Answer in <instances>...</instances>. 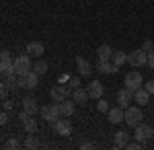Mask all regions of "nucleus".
<instances>
[{
  "label": "nucleus",
  "instance_id": "obj_1",
  "mask_svg": "<svg viewBox=\"0 0 154 150\" xmlns=\"http://www.w3.org/2000/svg\"><path fill=\"white\" fill-rule=\"evenodd\" d=\"M17 78H19V89H25V91H33V89H37V84H39V74H35L33 70L19 74Z\"/></svg>",
  "mask_w": 154,
  "mask_h": 150
},
{
  "label": "nucleus",
  "instance_id": "obj_2",
  "mask_svg": "<svg viewBox=\"0 0 154 150\" xmlns=\"http://www.w3.org/2000/svg\"><path fill=\"white\" fill-rule=\"evenodd\" d=\"M33 68V60L29 54H21L19 58L12 60V70H14V74L19 76V74H23V72H29V70Z\"/></svg>",
  "mask_w": 154,
  "mask_h": 150
},
{
  "label": "nucleus",
  "instance_id": "obj_3",
  "mask_svg": "<svg viewBox=\"0 0 154 150\" xmlns=\"http://www.w3.org/2000/svg\"><path fill=\"white\" fill-rule=\"evenodd\" d=\"M123 121H125L130 127H136L138 123H142V121H144L142 109H140V107H128V109H125V117H123Z\"/></svg>",
  "mask_w": 154,
  "mask_h": 150
},
{
  "label": "nucleus",
  "instance_id": "obj_4",
  "mask_svg": "<svg viewBox=\"0 0 154 150\" xmlns=\"http://www.w3.org/2000/svg\"><path fill=\"white\" fill-rule=\"evenodd\" d=\"M134 138L138 142H148V140L154 138V127L148 126V123H138L134 127Z\"/></svg>",
  "mask_w": 154,
  "mask_h": 150
},
{
  "label": "nucleus",
  "instance_id": "obj_5",
  "mask_svg": "<svg viewBox=\"0 0 154 150\" xmlns=\"http://www.w3.org/2000/svg\"><path fill=\"white\" fill-rule=\"evenodd\" d=\"M39 113H41V117L45 119V121H56L58 117H62L60 115V107H58V103H49V105H41L39 107Z\"/></svg>",
  "mask_w": 154,
  "mask_h": 150
},
{
  "label": "nucleus",
  "instance_id": "obj_6",
  "mask_svg": "<svg viewBox=\"0 0 154 150\" xmlns=\"http://www.w3.org/2000/svg\"><path fill=\"white\" fill-rule=\"evenodd\" d=\"M142 82H144L142 80V74H140V72H136V70H131V72L125 74V78H123V86L136 92L140 86H142Z\"/></svg>",
  "mask_w": 154,
  "mask_h": 150
},
{
  "label": "nucleus",
  "instance_id": "obj_7",
  "mask_svg": "<svg viewBox=\"0 0 154 150\" xmlns=\"http://www.w3.org/2000/svg\"><path fill=\"white\" fill-rule=\"evenodd\" d=\"M12 56L11 52H2L0 49V74L2 76H11V74H14V70H12Z\"/></svg>",
  "mask_w": 154,
  "mask_h": 150
},
{
  "label": "nucleus",
  "instance_id": "obj_8",
  "mask_svg": "<svg viewBox=\"0 0 154 150\" xmlns=\"http://www.w3.org/2000/svg\"><path fill=\"white\" fill-rule=\"evenodd\" d=\"M49 97L54 99V103H62L66 99H70V86H64V84H56L51 91H49Z\"/></svg>",
  "mask_w": 154,
  "mask_h": 150
},
{
  "label": "nucleus",
  "instance_id": "obj_9",
  "mask_svg": "<svg viewBox=\"0 0 154 150\" xmlns=\"http://www.w3.org/2000/svg\"><path fill=\"white\" fill-rule=\"evenodd\" d=\"M146 62H148V54H146L144 49H136V52L128 54V64H131L134 68H140Z\"/></svg>",
  "mask_w": 154,
  "mask_h": 150
},
{
  "label": "nucleus",
  "instance_id": "obj_10",
  "mask_svg": "<svg viewBox=\"0 0 154 150\" xmlns=\"http://www.w3.org/2000/svg\"><path fill=\"white\" fill-rule=\"evenodd\" d=\"M54 130H56V134H60V136H70L72 134V121L68 117H58L54 121Z\"/></svg>",
  "mask_w": 154,
  "mask_h": 150
},
{
  "label": "nucleus",
  "instance_id": "obj_11",
  "mask_svg": "<svg viewBox=\"0 0 154 150\" xmlns=\"http://www.w3.org/2000/svg\"><path fill=\"white\" fill-rule=\"evenodd\" d=\"M131 99H134V91H130V89H119L117 91V105L121 107V109H128L131 103Z\"/></svg>",
  "mask_w": 154,
  "mask_h": 150
},
{
  "label": "nucleus",
  "instance_id": "obj_12",
  "mask_svg": "<svg viewBox=\"0 0 154 150\" xmlns=\"http://www.w3.org/2000/svg\"><path fill=\"white\" fill-rule=\"evenodd\" d=\"M76 66H78V74L82 76V78H88L91 74H93V66H91V62L82 56H76Z\"/></svg>",
  "mask_w": 154,
  "mask_h": 150
},
{
  "label": "nucleus",
  "instance_id": "obj_13",
  "mask_svg": "<svg viewBox=\"0 0 154 150\" xmlns=\"http://www.w3.org/2000/svg\"><path fill=\"white\" fill-rule=\"evenodd\" d=\"M27 54H29L31 58H41V56L45 54V45H43L41 41H29V43H27Z\"/></svg>",
  "mask_w": 154,
  "mask_h": 150
},
{
  "label": "nucleus",
  "instance_id": "obj_14",
  "mask_svg": "<svg viewBox=\"0 0 154 150\" xmlns=\"http://www.w3.org/2000/svg\"><path fill=\"white\" fill-rule=\"evenodd\" d=\"M107 117H109V121H111V123H121V121H123V117H125V111H123L121 107H109Z\"/></svg>",
  "mask_w": 154,
  "mask_h": 150
},
{
  "label": "nucleus",
  "instance_id": "obj_15",
  "mask_svg": "<svg viewBox=\"0 0 154 150\" xmlns=\"http://www.w3.org/2000/svg\"><path fill=\"white\" fill-rule=\"evenodd\" d=\"M86 91H88V97H91V99H101L103 92H105V89H103V84H101L99 80H93L91 84H88Z\"/></svg>",
  "mask_w": 154,
  "mask_h": 150
},
{
  "label": "nucleus",
  "instance_id": "obj_16",
  "mask_svg": "<svg viewBox=\"0 0 154 150\" xmlns=\"http://www.w3.org/2000/svg\"><path fill=\"white\" fill-rule=\"evenodd\" d=\"M88 99H91V97H88V91H86V89H80V86H78V89L72 91V101L76 105H84Z\"/></svg>",
  "mask_w": 154,
  "mask_h": 150
},
{
  "label": "nucleus",
  "instance_id": "obj_17",
  "mask_svg": "<svg viewBox=\"0 0 154 150\" xmlns=\"http://www.w3.org/2000/svg\"><path fill=\"white\" fill-rule=\"evenodd\" d=\"M23 111L31 113V115H35L37 111H39V103H37L35 97H25L23 99Z\"/></svg>",
  "mask_w": 154,
  "mask_h": 150
},
{
  "label": "nucleus",
  "instance_id": "obj_18",
  "mask_svg": "<svg viewBox=\"0 0 154 150\" xmlns=\"http://www.w3.org/2000/svg\"><path fill=\"white\" fill-rule=\"evenodd\" d=\"M74 101H70V99H66V101H62V103H58V107H60V115L62 117H70V115H74Z\"/></svg>",
  "mask_w": 154,
  "mask_h": 150
},
{
  "label": "nucleus",
  "instance_id": "obj_19",
  "mask_svg": "<svg viewBox=\"0 0 154 150\" xmlns=\"http://www.w3.org/2000/svg\"><path fill=\"white\" fill-rule=\"evenodd\" d=\"M111 56H113V49H111V45L101 43V45L97 47V58H99V62H107V60H111Z\"/></svg>",
  "mask_w": 154,
  "mask_h": 150
},
{
  "label": "nucleus",
  "instance_id": "obj_20",
  "mask_svg": "<svg viewBox=\"0 0 154 150\" xmlns=\"http://www.w3.org/2000/svg\"><path fill=\"white\" fill-rule=\"evenodd\" d=\"M117 72H119V66H115L111 60L99 62V74H117Z\"/></svg>",
  "mask_w": 154,
  "mask_h": 150
},
{
  "label": "nucleus",
  "instance_id": "obj_21",
  "mask_svg": "<svg viewBox=\"0 0 154 150\" xmlns=\"http://www.w3.org/2000/svg\"><path fill=\"white\" fill-rule=\"evenodd\" d=\"M134 99H136V103L140 105V107H144V105H148V101H150V92L140 86L138 91L134 92Z\"/></svg>",
  "mask_w": 154,
  "mask_h": 150
},
{
  "label": "nucleus",
  "instance_id": "obj_22",
  "mask_svg": "<svg viewBox=\"0 0 154 150\" xmlns=\"http://www.w3.org/2000/svg\"><path fill=\"white\" fill-rule=\"evenodd\" d=\"M128 140H130V134H128L125 130H121V132L115 134V146H117V148H125Z\"/></svg>",
  "mask_w": 154,
  "mask_h": 150
},
{
  "label": "nucleus",
  "instance_id": "obj_23",
  "mask_svg": "<svg viewBox=\"0 0 154 150\" xmlns=\"http://www.w3.org/2000/svg\"><path fill=\"white\" fill-rule=\"evenodd\" d=\"M21 123H23V127L27 130V132H29V134L37 132V127H39V123H37V119H33V115H29L27 119H23Z\"/></svg>",
  "mask_w": 154,
  "mask_h": 150
},
{
  "label": "nucleus",
  "instance_id": "obj_24",
  "mask_svg": "<svg viewBox=\"0 0 154 150\" xmlns=\"http://www.w3.org/2000/svg\"><path fill=\"white\" fill-rule=\"evenodd\" d=\"M2 78H4V84H6V86H8V91H17V89H19V78H17V74H11V76H2Z\"/></svg>",
  "mask_w": 154,
  "mask_h": 150
},
{
  "label": "nucleus",
  "instance_id": "obj_25",
  "mask_svg": "<svg viewBox=\"0 0 154 150\" xmlns=\"http://www.w3.org/2000/svg\"><path fill=\"white\" fill-rule=\"evenodd\" d=\"M111 62L115 64V66H123L125 62H128V54H123V52H113V56H111Z\"/></svg>",
  "mask_w": 154,
  "mask_h": 150
},
{
  "label": "nucleus",
  "instance_id": "obj_26",
  "mask_svg": "<svg viewBox=\"0 0 154 150\" xmlns=\"http://www.w3.org/2000/svg\"><path fill=\"white\" fill-rule=\"evenodd\" d=\"M31 70H33L35 74H39V76H43V74L48 72V62H43V60L37 58V62H33V68Z\"/></svg>",
  "mask_w": 154,
  "mask_h": 150
},
{
  "label": "nucleus",
  "instance_id": "obj_27",
  "mask_svg": "<svg viewBox=\"0 0 154 150\" xmlns=\"http://www.w3.org/2000/svg\"><path fill=\"white\" fill-rule=\"evenodd\" d=\"M25 146L29 150H35V148H39V138L35 136V132L33 134H29L27 138H25Z\"/></svg>",
  "mask_w": 154,
  "mask_h": 150
},
{
  "label": "nucleus",
  "instance_id": "obj_28",
  "mask_svg": "<svg viewBox=\"0 0 154 150\" xmlns=\"http://www.w3.org/2000/svg\"><path fill=\"white\" fill-rule=\"evenodd\" d=\"M97 111H99V113H107V111H109V103L103 101V99H99V103H97Z\"/></svg>",
  "mask_w": 154,
  "mask_h": 150
},
{
  "label": "nucleus",
  "instance_id": "obj_29",
  "mask_svg": "<svg viewBox=\"0 0 154 150\" xmlns=\"http://www.w3.org/2000/svg\"><path fill=\"white\" fill-rule=\"evenodd\" d=\"M68 86H70V91L72 89H78L80 86V76H70L68 78Z\"/></svg>",
  "mask_w": 154,
  "mask_h": 150
},
{
  "label": "nucleus",
  "instance_id": "obj_30",
  "mask_svg": "<svg viewBox=\"0 0 154 150\" xmlns=\"http://www.w3.org/2000/svg\"><path fill=\"white\" fill-rule=\"evenodd\" d=\"M142 49L146 52V54H150V52H154V43L150 41V39H146V41H144V45H142Z\"/></svg>",
  "mask_w": 154,
  "mask_h": 150
},
{
  "label": "nucleus",
  "instance_id": "obj_31",
  "mask_svg": "<svg viewBox=\"0 0 154 150\" xmlns=\"http://www.w3.org/2000/svg\"><path fill=\"white\" fill-rule=\"evenodd\" d=\"M6 148H8V150H17V148H19V140H17V138H11L8 142H6Z\"/></svg>",
  "mask_w": 154,
  "mask_h": 150
},
{
  "label": "nucleus",
  "instance_id": "obj_32",
  "mask_svg": "<svg viewBox=\"0 0 154 150\" xmlns=\"http://www.w3.org/2000/svg\"><path fill=\"white\" fill-rule=\"evenodd\" d=\"M8 86L4 84V82H0V99H6V95H8Z\"/></svg>",
  "mask_w": 154,
  "mask_h": 150
},
{
  "label": "nucleus",
  "instance_id": "obj_33",
  "mask_svg": "<svg viewBox=\"0 0 154 150\" xmlns=\"http://www.w3.org/2000/svg\"><path fill=\"white\" fill-rule=\"evenodd\" d=\"M8 123V111H0V127Z\"/></svg>",
  "mask_w": 154,
  "mask_h": 150
},
{
  "label": "nucleus",
  "instance_id": "obj_34",
  "mask_svg": "<svg viewBox=\"0 0 154 150\" xmlns=\"http://www.w3.org/2000/svg\"><path fill=\"white\" fill-rule=\"evenodd\" d=\"M125 148H128V150H140L142 146H140V142H138V144H136V142H128Z\"/></svg>",
  "mask_w": 154,
  "mask_h": 150
},
{
  "label": "nucleus",
  "instance_id": "obj_35",
  "mask_svg": "<svg viewBox=\"0 0 154 150\" xmlns=\"http://www.w3.org/2000/svg\"><path fill=\"white\" fill-rule=\"evenodd\" d=\"M144 89H146V91L150 92V95H154V78H152V80H148V82H146V86H144Z\"/></svg>",
  "mask_w": 154,
  "mask_h": 150
},
{
  "label": "nucleus",
  "instance_id": "obj_36",
  "mask_svg": "<svg viewBox=\"0 0 154 150\" xmlns=\"http://www.w3.org/2000/svg\"><path fill=\"white\" fill-rule=\"evenodd\" d=\"M146 64L154 70V52H150V54H148V62H146Z\"/></svg>",
  "mask_w": 154,
  "mask_h": 150
},
{
  "label": "nucleus",
  "instance_id": "obj_37",
  "mask_svg": "<svg viewBox=\"0 0 154 150\" xmlns=\"http://www.w3.org/2000/svg\"><path fill=\"white\" fill-rule=\"evenodd\" d=\"M80 148H82V150H93V148H95V144H91V142H82Z\"/></svg>",
  "mask_w": 154,
  "mask_h": 150
},
{
  "label": "nucleus",
  "instance_id": "obj_38",
  "mask_svg": "<svg viewBox=\"0 0 154 150\" xmlns=\"http://www.w3.org/2000/svg\"><path fill=\"white\" fill-rule=\"evenodd\" d=\"M2 107H4V111H11L12 107H14V103H12V101H4V103H2Z\"/></svg>",
  "mask_w": 154,
  "mask_h": 150
},
{
  "label": "nucleus",
  "instance_id": "obj_39",
  "mask_svg": "<svg viewBox=\"0 0 154 150\" xmlns=\"http://www.w3.org/2000/svg\"><path fill=\"white\" fill-rule=\"evenodd\" d=\"M0 49H2V45H0Z\"/></svg>",
  "mask_w": 154,
  "mask_h": 150
}]
</instances>
